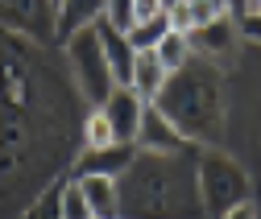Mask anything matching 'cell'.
Returning <instances> with one entry per match:
<instances>
[{"mask_svg":"<svg viewBox=\"0 0 261 219\" xmlns=\"http://www.w3.org/2000/svg\"><path fill=\"white\" fill-rule=\"evenodd\" d=\"M0 25L29 34V38H50L54 9H50V0H0Z\"/></svg>","mask_w":261,"mask_h":219,"instance_id":"obj_7","label":"cell"},{"mask_svg":"<svg viewBox=\"0 0 261 219\" xmlns=\"http://www.w3.org/2000/svg\"><path fill=\"white\" fill-rule=\"evenodd\" d=\"M153 54H158V62H162V67H166L170 75H174V71H182L187 62H191V46H187V34H174V29H170V34L158 42V50H153Z\"/></svg>","mask_w":261,"mask_h":219,"instance_id":"obj_15","label":"cell"},{"mask_svg":"<svg viewBox=\"0 0 261 219\" xmlns=\"http://www.w3.org/2000/svg\"><path fill=\"white\" fill-rule=\"evenodd\" d=\"M166 79H170V71L158 62V54H153V50H141V54L133 58V83H128V87H133L145 104H153V100L162 96Z\"/></svg>","mask_w":261,"mask_h":219,"instance_id":"obj_13","label":"cell"},{"mask_svg":"<svg viewBox=\"0 0 261 219\" xmlns=\"http://www.w3.org/2000/svg\"><path fill=\"white\" fill-rule=\"evenodd\" d=\"M67 62H71V75H75V87L79 96L91 104V108H104V100L116 91V79L104 62V50H100V34H95V25L75 34L67 42Z\"/></svg>","mask_w":261,"mask_h":219,"instance_id":"obj_4","label":"cell"},{"mask_svg":"<svg viewBox=\"0 0 261 219\" xmlns=\"http://www.w3.org/2000/svg\"><path fill=\"white\" fill-rule=\"evenodd\" d=\"M128 9H133V0H108V21L116 25V29H128Z\"/></svg>","mask_w":261,"mask_h":219,"instance_id":"obj_21","label":"cell"},{"mask_svg":"<svg viewBox=\"0 0 261 219\" xmlns=\"http://www.w3.org/2000/svg\"><path fill=\"white\" fill-rule=\"evenodd\" d=\"M195 178L207 219H224L228 211L249 203V174L224 149H195Z\"/></svg>","mask_w":261,"mask_h":219,"instance_id":"obj_3","label":"cell"},{"mask_svg":"<svg viewBox=\"0 0 261 219\" xmlns=\"http://www.w3.org/2000/svg\"><path fill=\"white\" fill-rule=\"evenodd\" d=\"M116 219H207L191 153H141L116 178Z\"/></svg>","mask_w":261,"mask_h":219,"instance_id":"obj_1","label":"cell"},{"mask_svg":"<svg viewBox=\"0 0 261 219\" xmlns=\"http://www.w3.org/2000/svg\"><path fill=\"white\" fill-rule=\"evenodd\" d=\"M166 9H162V0H133V9H128V29L133 25H145V21H153V17H162ZM124 29V34H128Z\"/></svg>","mask_w":261,"mask_h":219,"instance_id":"obj_20","label":"cell"},{"mask_svg":"<svg viewBox=\"0 0 261 219\" xmlns=\"http://www.w3.org/2000/svg\"><path fill=\"white\" fill-rule=\"evenodd\" d=\"M237 42H241V29H237V21L228 17V13L187 34L191 58H203V62H212V67L224 62V58H232V54H237Z\"/></svg>","mask_w":261,"mask_h":219,"instance_id":"obj_5","label":"cell"},{"mask_svg":"<svg viewBox=\"0 0 261 219\" xmlns=\"http://www.w3.org/2000/svg\"><path fill=\"white\" fill-rule=\"evenodd\" d=\"M237 29H241V38H249V42H261V13H249V17H241V21H237Z\"/></svg>","mask_w":261,"mask_h":219,"instance_id":"obj_22","label":"cell"},{"mask_svg":"<svg viewBox=\"0 0 261 219\" xmlns=\"http://www.w3.org/2000/svg\"><path fill=\"white\" fill-rule=\"evenodd\" d=\"M137 149L141 153H191V145L178 137V129L162 116L153 104L145 108V120H141V133H137Z\"/></svg>","mask_w":261,"mask_h":219,"instance_id":"obj_10","label":"cell"},{"mask_svg":"<svg viewBox=\"0 0 261 219\" xmlns=\"http://www.w3.org/2000/svg\"><path fill=\"white\" fill-rule=\"evenodd\" d=\"M79 186V195L87 199L91 219H116L120 215V199H116V178H100V174H79L71 178Z\"/></svg>","mask_w":261,"mask_h":219,"instance_id":"obj_12","label":"cell"},{"mask_svg":"<svg viewBox=\"0 0 261 219\" xmlns=\"http://www.w3.org/2000/svg\"><path fill=\"white\" fill-rule=\"evenodd\" d=\"M170 34V13H162V17H153V21H145V25H133L128 29V46H133L137 54L141 50H158V42Z\"/></svg>","mask_w":261,"mask_h":219,"instance_id":"obj_16","label":"cell"},{"mask_svg":"<svg viewBox=\"0 0 261 219\" xmlns=\"http://www.w3.org/2000/svg\"><path fill=\"white\" fill-rule=\"evenodd\" d=\"M224 219H257V211H253V207L245 203V207H237V211H228Z\"/></svg>","mask_w":261,"mask_h":219,"instance_id":"obj_24","label":"cell"},{"mask_svg":"<svg viewBox=\"0 0 261 219\" xmlns=\"http://www.w3.org/2000/svg\"><path fill=\"white\" fill-rule=\"evenodd\" d=\"M224 13H228L224 0H182V5L170 9V29L174 34H191V29H199V25H207Z\"/></svg>","mask_w":261,"mask_h":219,"instance_id":"obj_14","label":"cell"},{"mask_svg":"<svg viewBox=\"0 0 261 219\" xmlns=\"http://www.w3.org/2000/svg\"><path fill=\"white\" fill-rule=\"evenodd\" d=\"M145 100L137 96L133 87H116L112 96L104 100V120H108V129L116 137V145H137V133H141V120H145Z\"/></svg>","mask_w":261,"mask_h":219,"instance_id":"obj_6","label":"cell"},{"mask_svg":"<svg viewBox=\"0 0 261 219\" xmlns=\"http://www.w3.org/2000/svg\"><path fill=\"white\" fill-rule=\"evenodd\" d=\"M153 108L174 124L191 149H220L228 108H224V75L212 62L191 58L182 71H174Z\"/></svg>","mask_w":261,"mask_h":219,"instance_id":"obj_2","label":"cell"},{"mask_svg":"<svg viewBox=\"0 0 261 219\" xmlns=\"http://www.w3.org/2000/svg\"><path fill=\"white\" fill-rule=\"evenodd\" d=\"M174 5H182V0H162V9H166V13H170Z\"/></svg>","mask_w":261,"mask_h":219,"instance_id":"obj_25","label":"cell"},{"mask_svg":"<svg viewBox=\"0 0 261 219\" xmlns=\"http://www.w3.org/2000/svg\"><path fill=\"white\" fill-rule=\"evenodd\" d=\"M224 5H228V17H232V21H241L249 13V0H224Z\"/></svg>","mask_w":261,"mask_h":219,"instance_id":"obj_23","label":"cell"},{"mask_svg":"<svg viewBox=\"0 0 261 219\" xmlns=\"http://www.w3.org/2000/svg\"><path fill=\"white\" fill-rule=\"evenodd\" d=\"M58 5H62V0H50V9H58Z\"/></svg>","mask_w":261,"mask_h":219,"instance_id":"obj_26","label":"cell"},{"mask_svg":"<svg viewBox=\"0 0 261 219\" xmlns=\"http://www.w3.org/2000/svg\"><path fill=\"white\" fill-rule=\"evenodd\" d=\"M137 158V145H108V149H83L75 162V178L79 174H100V178H120Z\"/></svg>","mask_w":261,"mask_h":219,"instance_id":"obj_11","label":"cell"},{"mask_svg":"<svg viewBox=\"0 0 261 219\" xmlns=\"http://www.w3.org/2000/svg\"><path fill=\"white\" fill-rule=\"evenodd\" d=\"M108 145H116V137H112V129H108L104 112L91 108L87 120H83V149H108Z\"/></svg>","mask_w":261,"mask_h":219,"instance_id":"obj_18","label":"cell"},{"mask_svg":"<svg viewBox=\"0 0 261 219\" xmlns=\"http://www.w3.org/2000/svg\"><path fill=\"white\" fill-rule=\"evenodd\" d=\"M62 182V178H58ZM58 182L50 186L46 195H38L34 203H29L25 211H21V219H58Z\"/></svg>","mask_w":261,"mask_h":219,"instance_id":"obj_19","label":"cell"},{"mask_svg":"<svg viewBox=\"0 0 261 219\" xmlns=\"http://www.w3.org/2000/svg\"><path fill=\"white\" fill-rule=\"evenodd\" d=\"M58 219H91L87 199L79 195V186H75L71 178H62V182H58Z\"/></svg>","mask_w":261,"mask_h":219,"instance_id":"obj_17","label":"cell"},{"mask_svg":"<svg viewBox=\"0 0 261 219\" xmlns=\"http://www.w3.org/2000/svg\"><path fill=\"white\" fill-rule=\"evenodd\" d=\"M104 13H108V0H62V5L54 9V38L67 46L75 34L91 29Z\"/></svg>","mask_w":261,"mask_h":219,"instance_id":"obj_9","label":"cell"},{"mask_svg":"<svg viewBox=\"0 0 261 219\" xmlns=\"http://www.w3.org/2000/svg\"><path fill=\"white\" fill-rule=\"evenodd\" d=\"M95 34H100V50H104V62H108L116 87H128V83H133V58H137V50L128 46V34L116 29L108 17L95 21Z\"/></svg>","mask_w":261,"mask_h":219,"instance_id":"obj_8","label":"cell"}]
</instances>
